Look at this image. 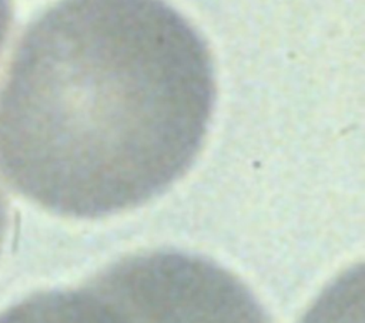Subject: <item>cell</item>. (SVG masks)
Returning a JSON list of instances; mask_svg holds the SVG:
<instances>
[{
	"label": "cell",
	"mask_w": 365,
	"mask_h": 323,
	"mask_svg": "<svg viewBox=\"0 0 365 323\" xmlns=\"http://www.w3.org/2000/svg\"><path fill=\"white\" fill-rule=\"evenodd\" d=\"M214 100L208 47L165 1L61 0L0 91V169L61 216L130 211L191 168Z\"/></svg>",
	"instance_id": "obj_1"
},
{
	"label": "cell",
	"mask_w": 365,
	"mask_h": 323,
	"mask_svg": "<svg viewBox=\"0 0 365 323\" xmlns=\"http://www.w3.org/2000/svg\"><path fill=\"white\" fill-rule=\"evenodd\" d=\"M11 21V1L0 0V50L3 47V41L9 31Z\"/></svg>",
	"instance_id": "obj_3"
},
{
	"label": "cell",
	"mask_w": 365,
	"mask_h": 323,
	"mask_svg": "<svg viewBox=\"0 0 365 323\" xmlns=\"http://www.w3.org/2000/svg\"><path fill=\"white\" fill-rule=\"evenodd\" d=\"M6 232H7V209H6L3 195L0 192V252L6 240Z\"/></svg>",
	"instance_id": "obj_4"
},
{
	"label": "cell",
	"mask_w": 365,
	"mask_h": 323,
	"mask_svg": "<svg viewBox=\"0 0 365 323\" xmlns=\"http://www.w3.org/2000/svg\"><path fill=\"white\" fill-rule=\"evenodd\" d=\"M0 323H100L94 295L78 287L36 293L0 313Z\"/></svg>",
	"instance_id": "obj_2"
}]
</instances>
